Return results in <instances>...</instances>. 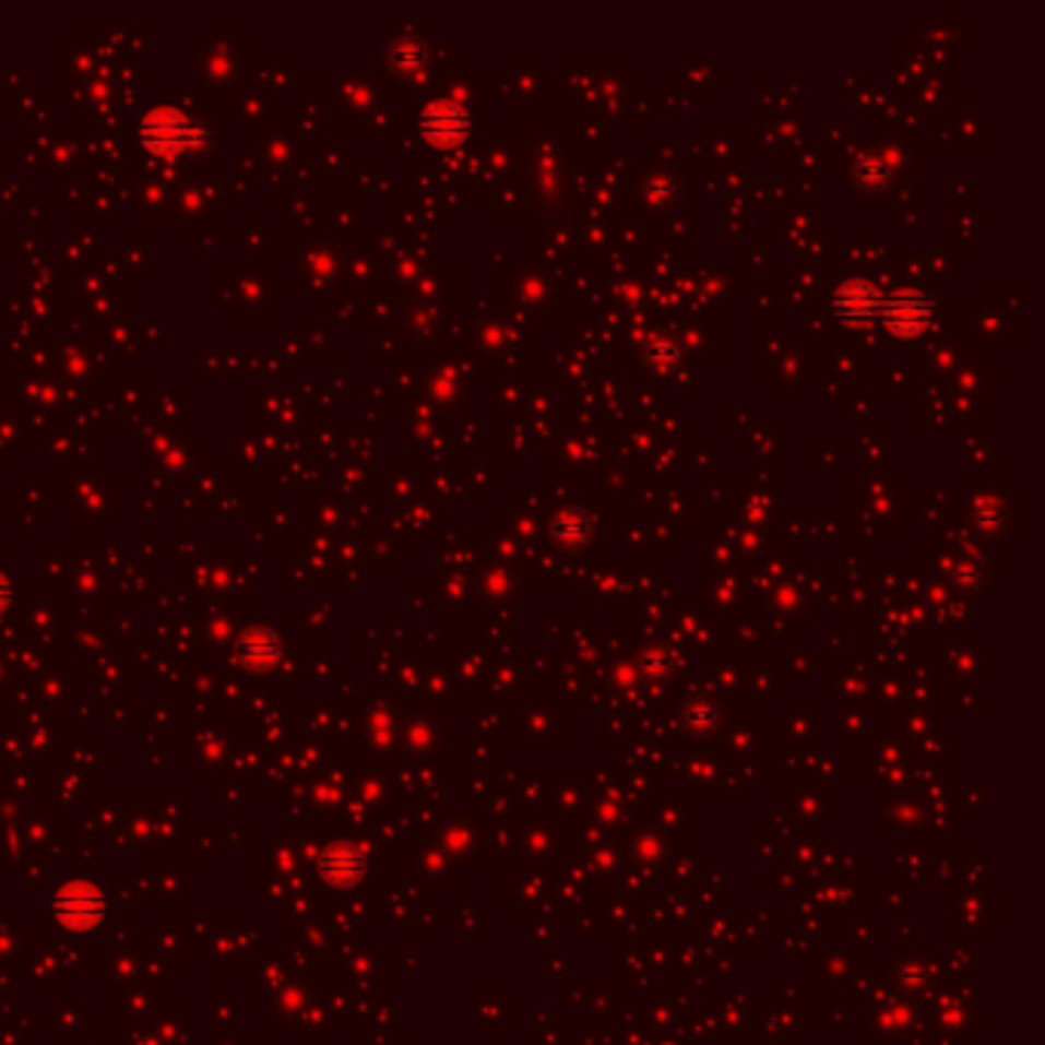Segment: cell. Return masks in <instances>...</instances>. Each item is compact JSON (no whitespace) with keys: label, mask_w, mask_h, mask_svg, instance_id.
Returning <instances> with one entry per match:
<instances>
[{"label":"cell","mask_w":1045,"mask_h":1045,"mask_svg":"<svg viewBox=\"0 0 1045 1045\" xmlns=\"http://www.w3.org/2000/svg\"><path fill=\"white\" fill-rule=\"evenodd\" d=\"M139 139H142V144L151 154L169 157V154H178V151L200 142V129L175 108H154V111L142 117Z\"/></svg>","instance_id":"obj_1"},{"label":"cell","mask_w":1045,"mask_h":1045,"mask_svg":"<svg viewBox=\"0 0 1045 1045\" xmlns=\"http://www.w3.org/2000/svg\"><path fill=\"white\" fill-rule=\"evenodd\" d=\"M56 917L68 929H93L98 926L105 914H108V902H105V892L95 889L93 883H68V887L56 895L52 904Z\"/></svg>","instance_id":"obj_2"},{"label":"cell","mask_w":1045,"mask_h":1045,"mask_svg":"<svg viewBox=\"0 0 1045 1045\" xmlns=\"http://www.w3.org/2000/svg\"><path fill=\"white\" fill-rule=\"evenodd\" d=\"M929 317H933V301L917 292H904L899 298L883 304V319H887L889 329L899 334L919 332L929 322Z\"/></svg>","instance_id":"obj_3"},{"label":"cell","mask_w":1045,"mask_h":1045,"mask_svg":"<svg viewBox=\"0 0 1045 1045\" xmlns=\"http://www.w3.org/2000/svg\"><path fill=\"white\" fill-rule=\"evenodd\" d=\"M363 871L365 855L356 846H349V843H334V846H329L325 853L319 855V874L334 887L356 883L363 877Z\"/></svg>","instance_id":"obj_4"},{"label":"cell","mask_w":1045,"mask_h":1045,"mask_svg":"<svg viewBox=\"0 0 1045 1045\" xmlns=\"http://www.w3.org/2000/svg\"><path fill=\"white\" fill-rule=\"evenodd\" d=\"M466 132V114L454 102H439L424 114V135L436 144H454Z\"/></svg>","instance_id":"obj_5"},{"label":"cell","mask_w":1045,"mask_h":1045,"mask_svg":"<svg viewBox=\"0 0 1045 1045\" xmlns=\"http://www.w3.org/2000/svg\"><path fill=\"white\" fill-rule=\"evenodd\" d=\"M883 310V298L868 283H850L840 288L838 313L846 319H868Z\"/></svg>","instance_id":"obj_6"},{"label":"cell","mask_w":1045,"mask_h":1045,"mask_svg":"<svg viewBox=\"0 0 1045 1045\" xmlns=\"http://www.w3.org/2000/svg\"><path fill=\"white\" fill-rule=\"evenodd\" d=\"M239 656H242V663L246 665L264 668V665L276 663L280 644H276V638L268 632H249L239 641Z\"/></svg>","instance_id":"obj_7"},{"label":"cell","mask_w":1045,"mask_h":1045,"mask_svg":"<svg viewBox=\"0 0 1045 1045\" xmlns=\"http://www.w3.org/2000/svg\"><path fill=\"white\" fill-rule=\"evenodd\" d=\"M7 602H10V586H7V580L0 577V610L7 607Z\"/></svg>","instance_id":"obj_8"}]
</instances>
